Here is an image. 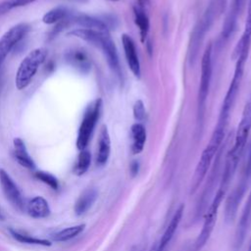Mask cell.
I'll return each mask as SVG.
<instances>
[{
    "instance_id": "obj_1",
    "label": "cell",
    "mask_w": 251,
    "mask_h": 251,
    "mask_svg": "<svg viewBox=\"0 0 251 251\" xmlns=\"http://www.w3.org/2000/svg\"><path fill=\"white\" fill-rule=\"evenodd\" d=\"M81 39L100 48L112 72L118 76L119 79H122L123 75L117 48L109 32L94 29H84L81 33Z\"/></svg>"
},
{
    "instance_id": "obj_2",
    "label": "cell",
    "mask_w": 251,
    "mask_h": 251,
    "mask_svg": "<svg viewBox=\"0 0 251 251\" xmlns=\"http://www.w3.org/2000/svg\"><path fill=\"white\" fill-rule=\"evenodd\" d=\"M224 137L225 136L223 134L213 131L210 141L207 144V146L205 147V149L203 150L201 157H200V159L197 163V166L195 168L193 176L191 178V183H190V187H189L190 195H193L194 193H196L198 191L201 183L207 176L208 171L210 170V168L212 166L213 159L216 156L217 152L219 151V149L222 145V142L224 140Z\"/></svg>"
},
{
    "instance_id": "obj_3",
    "label": "cell",
    "mask_w": 251,
    "mask_h": 251,
    "mask_svg": "<svg viewBox=\"0 0 251 251\" xmlns=\"http://www.w3.org/2000/svg\"><path fill=\"white\" fill-rule=\"evenodd\" d=\"M247 57H248V55L244 54V55H240L236 59V65H235L233 76H232L230 84L227 88L225 99L223 101V105H222V108H221L219 120H218V123H217L218 125H222V126H226V125H227V121H228V118H229V115H230V110L232 109V107L235 103L236 97L238 95V92H239L240 84H241L242 77H243L244 66H245Z\"/></svg>"
},
{
    "instance_id": "obj_4",
    "label": "cell",
    "mask_w": 251,
    "mask_h": 251,
    "mask_svg": "<svg viewBox=\"0 0 251 251\" xmlns=\"http://www.w3.org/2000/svg\"><path fill=\"white\" fill-rule=\"evenodd\" d=\"M47 54V49L40 47L30 51L24 58L18 68L15 77L16 87L19 90L25 88L31 82V79L36 74L39 66L45 61Z\"/></svg>"
},
{
    "instance_id": "obj_5",
    "label": "cell",
    "mask_w": 251,
    "mask_h": 251,
    "mask_svg": "<svg viewBox=\"0 0 251 251\" xmlns=\"http://www.w3.org/2000/svg\"><path fill=\"white\" fill-rule=\"evenodd\" d=\"M102 110V99L97 98L94 101H92L87 108L85 109V112L83 114V118L81 120L75 145L78 150H84L86 149L91 136L93 134L94 128L96 126V124L100 118Z\"/></svg>"
},
{
    "instance_id": "obj_6",
    "label": "cell",
    "mask_w": 251,
    "mask_h": 251,
    "mask_svg": "<svg viewBox=\"0 0 251 251\" xmlns=\"http://www.w3.org/2000/svg\"><path fill=\"white\" fill-rule=\"evenodd\" d=\"M250 179H251V146H250L247 161H246L245 166L242 171L240 180H238L236 186L229 193V195L227 196L226 201L225 217H226V222H231L234 220V218L237 214L238 206L247 191Z\"/></svg>"
},
{
    "instance_id": "obj_7",
    "label": "cell",
    "mask_w": 251,
    "mask_h": 251,
    "mask_svg": "<svg viewBox=\"0 0 251 251\" xmlns=\"http://www.w3.org/2000/svg\"><path fill=\"white\" fill-rule=\"evenodd\" d=\"M250 130H251V99L244 106L242 116L236 129L233 146L227 152L226 160L238 166V163L243 154Z\"/></svg>"
},
{
    "instance_id": "obj_8",
    "label": "cell",
    "mask_w": 251,
    "mask_h": 251,
    "mask_svg": "<svg viewBox=\"0 0 251 251\" xmlns=\"http://www.w3.org/2000/svg\"><path fill=\"white\" fill-rule=\"evenodd\" d=\"M225 196H226V194L217 190L209 207L207 208V210L204 214V221H203L202 228L192 246L191 251H201L202 248L206 245L207 241L209 240V238L214 230V226L217 222L219 209L221 207V204H222Z\"/></svg>"
},
{
    "instance_id": "obj_9",
    "label": "cell",
    "mask_w": 251,
    "mask_h": 251,
    "mask_svg": "<svg viewBox=\"0 0 251 251\" xmlns=\"http://www.w3.org/2000/svg\"><path fill=\"white\" fill-rule=\"evenodd\" d=\"M221 153L217 157V160L215 161L214 165H212L210 173L208 174L207 180L202 188L201 195L198 199V202L195 207L194 215H193V220L194 222H197L202 216H204L207 208L210 205V200L212 198V195L215 191L216 188V182L217 180L220 181V168H221ZM213 199V198H212Z\"/></svg>"
},
{
    "instance_id": "obj_10",
    "label": "cell",
    "mask_w": 251,
    "mask_h": 251,
    "mask_svg": "<svg viewBox=\"0 0 251 251\" xmlns=\"http://www.w3.org/2000/svg\"><path fill=\"white\" fill-rule=\"evenodd\" d=\"M212 44H209L202 56L201 59V76L198 90V108L199 113L203 115V111L206 105V101L209 94L211 79H212Z\"/></svg>"
},
{
    "instance_id": "obj_11",
    "label": "cell",
    "mask_w": 251,
    "mask_h": 251,
    "mask_svg": "<svg viewBox=\"0 0 251 251\" xmlns=\"http://www.w3.org/2000/svg\"><path fill=\"white\" fill-rule=\"evenodd\" d=\"M214 12L215 10L211 5L192 31L190 44H189V51H188L189 61L191 65H194L195 63V60L199 52V48L201 46V42L205 36L207 29H209V26L212 24V21L214 18Z\"/></svg>"
},
{
    "instance_id": "obj_12",
    "label": "cell",
    "mask_w": 251,
    "mask_h": 251,
    "mask_svg": "<svg viewBox=\"0 0 251 251\" xmlns=\"http://www.w3.org/2000/svg\"><path fill=\"white\" fill-rule=\"evenodd\" d=\"M0 185L5 197L11 205L18 211L23 212L25 209L23 193L12 176L3 168H0Z\"/></svg>"
},
{
    "instance_id": "obj_13",
    "label": "cell",
    "mask_w": 251,
    "mask_h": 251,
    "mask_svg": "<svg viewBox=\"0 0 251 251\" xmlns=\"http://www.w3.org/2000/svg\"><path fill=\"white\" fill-rule=\"evenodd\" d=\"M28 30L29 25L22 23L14 25L2 35L0 38V67L14 46L24 38Z\"/></svg>"
},
{
    "instance_id": "obj_14",
    "label": "cell",
    "mask_w": 251,
    "mask_h": 251,
    "mask_svg": "<svg viewBox=\"0 0 251 251\" xmlns=\"http://www.w3.org/2000/svg\"><path fill=\"white\" fill-rule=\"evenodd\" d=\"M250 226H251V189L248 194L245 205L243 207L239 222L237 224V227L235 229L234 243H233L235 250H238L241 248L245 240L246 234L248 233Z\"/></svg>"
},
{
    "instance_id": "obj_15",
    "label": "cell",
    "mask_w": 251,
    "mask_h": 251,
    "mask_svg": "<svg viewBox=\"0 0 251 251\" xmlns=\"http://www.w3.org/2000/svg\"><path fill=\"white\" fill-rule=\"evenodd\" d=\"M122 43H123V48H124V52H125V56H126V60L128 68L136 77H140V75H141L140 62H139V58L137 55V51H136V47L133 39L129 35L124 33L122 35Z\"/></svg>"
},
{
    "instance_id": "obj_16",
    "label": "cell",
    "mask_w": 251,
    "mask_h": 251,
    "mask_svg": "<svg viewBox=\"0 0 251 251\" xmlns=\"http://www.w3.org/2000/svg\"><path fill=\"white\" fill-rule=\"evenodd\" d=\"M184 212V206L183 205H179L178 208L175 211L169 225L167 226L162 237L160 238L158 243V251H165L167 246L170 244V242L172 241L176 230L178 227V225L182 219V215Z\"/></svg>"
},
{
    "instance_id": "obj_17",
    "label": "cell",
    "mask_w": 251,
    "mask_h": 251,
    "mask_svg": "<svg viewBox=\"0 0 251 251\" xmlns=\"http://www.w3.org/2000/svg\"><path fill=\"white\" fill-rule=\"evenodd\" d=\"M97 145L96 165L97 167H103L107 164L111 153V139L106 125H103L100 128Z\"/></svg>"
},
{
    "instance_id": "obj_18",
    "label": "cell",
    "mask_w": 251,
    "mask_h": 251,
    "mask_svg": "<svg viewBox=\"0 0 251 251\" xmlns=\"http://www.w3.org/2000/svg\"><path fill=\"white\" fill-rule=\"evenodd\" d=\"M250 42H251V0L248 5L246 21H245V25H244V30L234 48V50H233L232 58L237 59L240 55H244V54L248 55L249 48H250Z\"/></svg>"
},
{
    "instance_id": "obj_19",
    "label": "cell",
    "mask_w": 251,
    "mask_h": 251,
    "mask_svg": "<svg viewBox=\"0 0 251 251\" xmlns=\"http://www.w3.org/2000/svg\"><path fill=\"white\" fill-rule=\"evenodd\" d=\"M98 197V191L94 187H89L84 189L80 195L77 197L75 206L74 212L76 216L84 215L95 203Z\"/></svg>"
},
{
    "instance_id": "obj_20",
    "label": "cell",
    "mask_w": 251,
    "mask_h": 251,
    "mask_svg": "<svg viewBox=\"0 0 251 251\" xmlns=\"http://www.w3.org/2000/svg\"><path fill=\"white\" fill-rule=\"evenodd\" d=\"M25 209L27 214L33 219H44L50 216L51 209L45 198L42 196H35L31 198L26 204Z\"/></svg>"
},
{
    "instance_id": "obj_21",
    "label": "cell",
    "mask_w": 251,
    "mask_h": 251,
    "mask_svg": "<svg viewBox=\"0 0 251 251\" xmlns=\"http://www.w3.org/2000/svg\"><path fill=\"white\" fill-rule=\"evenodd\" d=\"M70 23L71 25L75 24L79 26H82L83 28L95 29L99 31H108V25L104 21L84 14H73L70 18Z\"/></svg>"
},
{
    "instance_id": "obj_22",
    "label": "cell",
    "mask_w": 251,
    "mask_h": 251,
    "mask_svg": "<svg viewBox=\"0 0 251 251\" xmlns=\"http://www.w3.org/2000/svg\"><path fill=\"white\" fill-rule=\"evenodd\" d=\"M13 147H14V151H13L14 157L17 160V162L24 168H26L28 170H34L36 165L33 159L30 157L24 140L20 137L14 138Z\"/></svg>"
},
{
    "instance_id": "obj_23",
    "label": "cell",
    "mask_w": 251,
    "mask_h": 251,
    "mask_svg": "<svg viewBox=\"0 0 251 251\" xmlns=\"http://www.w3.org/2000/svg\"><path fill=\"white\" fill-rule=\"evenodd\" d=\"M66 60L70 65H72L74 68L77 69L82 73H87L90 70V67H91L90 59L87 53H85L83 50H80V49L70 50L66 54Z\"/></svg>"
},
{
    "instance_id": "obj_24",
    "label": "cell",
    "mask_w": 251,
    "mask_h": 251,
    "mask_svg": "<svg viewBox=\"0 0 251 251\" xmlns=\"http://www.w3.org/2000/svg\"><path fill=\"white\" fill-rule=\"evenodd\" d=\"M244 4H245V0H232V6L224 24V27L222 31L223 38H227L230 35V33H232L235 26L237 16L241 13Z\"/></svg>"
},
{
    "instance_id": "obj_25",
    "label": "cell",
    "mask_w": 251,
    "mask_h": 251,
    "mask_svg": "<svg viewBox=\"0 0 251 251\" xmlns=\"http://www.w3.org/2000/svg\"><path fill=\"white\" fill-rule=\"evenodd\" d=\"M131 135V152L136 155L143 151L146 142V129L141 123H135L130 127Z\"/></svg>"
},
{
    "instance_id": "obj_26",
    "label": "cell",
    "mask_w": 251,
    "mask_h": 251,
    "mask_svg": "<svg viewBox=\"0 0 251 251\" xmlns=\"http://www.w3.org/2000/svg\"><path fill=\"white\" fill-rule=\"evenodd\" d=\"M133 16H134V23L139 29L141 41L144 42L148 35V31L150 27L149 17L146 13V9L141 8L137 5L133 6Z\"/></svg>"
},
{
    "instance_id": "obj_27",
    "label": "cell",
    "mask_w": 251,
    "mask_h": 251,
    "mask_svg": "<svg viewBox=\"0 0 251 251\" xmlns=\"http://www.w3.org/2000/svg\"><path fill=\"white\" fill-rule=\"evenodd\" d=\"M72 15L73 13L69 9L65 7H56L44 14V16L42 17V22L47 25H53L56 23L58 24L62 21L69 19Z\"/></svg>"
},
{
    "instance_id": "obj_28",
    "label": "cell",
    "mask_w": 251,
    "mask_h": 251,
    "mask_svg": "<svg viewBox=\"0 0 251 251\" xmlns=\"http://www.w3.org/2000/svg\"><path fill=\"white\" fill-rule=\"evenodd\" d=\"M85 228L84 224H79L76 226H69L66 228H63L57 232H55L52 236V240L55 242H65L68 240H71L80 234Z\"/></svg>"
},
{
    "instance_id": "obj_29",
    "label": "cell",
    "mask_w": 251,
    "mask_h": 251,
    "mask_svg": "<svg viewBox=\"0 0 251 251\" xmlns=\"http://www.w3.org/2000/svg\"><path fill=\"white\" fill-rule=\"evenodd\" d=\"M9 232H10V234L12 235V237L14 239H16L17 241H19L21 243L31 244V245H39V246H44V247H49V246L52 245V242L48 239L34 237V236L29 235V234L20 232L16 229H13V228H9Z\"/></svg>"
},
{
    "instance_id": "obj_30",
    "label": "cell",
    "mask_w": 251,
    "mask_h": 251,
    "mask_svg": "<svg viewBox=\"0 0 251 251\" xmlns=\"http://www.w3.org/2000/svg\"><path fill=\"white\" fill-rule=\"evenodd\" d=\"M90 165H91V153L86 149L81 150L73 168V173L75 176H82L88 171Z\"/></svg>"
},
{
    "instance_id": "obj_31",
    "label": "cell",
    "mask_w": 251,
    "mask_h": 251,
    "mask_svg": "<svg viewBox=\"0 0 251 251\" xmlns=\"http://www.w3.org/2000/svg\"><path fill=\"white\" fill-rule=\"evenodd\" d=\"M34 177L38 180H40L41 182L47 184L51 189L53 190H58L59 188V181H58V178L48 173V172H44V171H36L34 173Z\"/></svg>"
},
{
    "instance_id": "obj_32",
    "label": "cell",
    "mask_w": 251,
    "mask_h": 251,
    "mask_svg": "<svg viewBox=\"0 0 251 251\" xmlns=\"http://www.w3.org/2000/svg\"><path fill=\"white\" fill-rule=\"evenodd\" d=\"M36 0H3L0 2V16L10 12L11 10L23 6H26Z\"/></svg>"
},
{
    "instance_id": "obj_33",
    "label": "cell",
    "mask_w": 251,
    "mask_h": 251,
    "mask_svg": "<svg viewBox=\"0 0 251 251\" xmlns=\"http://www.w3.org/2000/svg\"><path fill=\"white\" fill-rule=\"evenodd\" d=\"M133 117L137 121V123H142L146 119V110L144 104L141 100H136L133 105Z\"/></svg>"
},
{
    "instance_id": "obj_34",
    "label": "cell",
    "mask_w": 251,
    "mask_h": 251,
    "mask_svg": "<svg viewBox=\"0 0 251 251\" xmlns=\"http://www.w3.org/2000/svg\"><path fill=\"white\" fill-rule=\"evenodd\" d=\"M138 168H139L138 162L134 161V162L131 163V165H130V172L132 173V175H136L138 173Z\"/></svg>"
},
{
    "instance_id": "obj_35",
    "label": "cell",
    "mask_w": 251,
    "mask_h": 251,
    "mask_svg": "<svg viewBox=\"0 0 251 251\" xmlns=\"http://www.w3.org/2000/svg\"><path fill=\"white\" fill-rule=\"evenodd\" d=\"M137 1V6L146 9L147 7L150 6V0H136Z\"/></svg>"
},
{
    "instance_id": "obj_36",
    "label": "cell",
    "mask_w": 251,
    "mask_h": 251,
    "mask_svg": "<svg viewBox=\"0 0 251 251\" xmlns=\"http://www.w3.org/2000/svg\"><path fill=\"white\" fill-rule=\"evenodd\" d=\"M218 2H219L220 9H221V10H223V8H224V7H225V5H226V0H218Z\"/></svg>"
},
{
    "instance_id": "obj_37",
    "label": "cell",
    "mask_w": 251,
    "mask_h": 251,
    "mask_svg": "<svg viewBox=\"0 0 251 251\" xmlns=\"http://www.w3.org/2000/svg\"><path fill=\"white\" fill-rule=\"evenodd\" d=\"M130 251H143V249H142L139 245H136V246L132 247V248L130 249Z\"/></svg>"
},
{
    "instance_id": "obj_38",
    "label": "cell",
    "mask_w": 251,
    "mask_h": 251,
    "mask_svg": "<svg viewBox=\"0 0 251 251\" xmlns=\"http://www.w3.org/2000/svg\"><path fill=\"white\" fill-rule=\"evenodd\" d=\"M149 251H158V243L156 242L151 248H150V250Z\"/></svg>"
},
{
    "instance_id": "obj_39",
    "label": "cell",
    "mask_w": 251,
    "mask_h": 251,
    "mask_svg": "<svg viewBox=\"0 0 251 251\" xmlns=\"http://www.w3.org/2000/svg\"><path fill=\"white\" fill-rule=\"evenodd\" d=\"M3 220H4V216H3L2 212H1V208H0V221H3Z\"/></svg>"
},
{
    "instance_id": "obj_40",
    "label": "cell",
    "mask_w": 251,
    "mask_h": 251,
    "mask_svg": "<svg viewBox=\"0 0 251 251\" xmlns=\"http://www.w3.org/2000/svg\"><path fill=\"white\" fill-rule=\"evenodd\" d=\"M72 1H76V2H86L87 0H72Z\"/></svg>"
},
{
    "instance_id": "obj_41",
    "label": "cell",
    "mask_w": 251,
    "mask_h": 251,
    "mask_svg": "<svg viewBox=\"0 0 251 251\" xmlns=\"http://www.w3.org/2000/svg\"><path fill=\"white\" fill-rule=\"evenodd\" d=\"M248 251H251V242H250V246H249V249H248Z\"/></svg>"
},
{
    "instance_id": "obj_42",
    "label": "cell",
    "mask_w": 251,
    "mask_h": 251,
    "mask_svg": "<svg viewBox=\"0 0 251 251\" xmlns=\"http://www.w3.org/2000/svg\"><path fill=\"white\" fill-rule=\"evenodd\" d=\"M111 1H118V0H111Z\"/></svg>"
}]
</instances>
